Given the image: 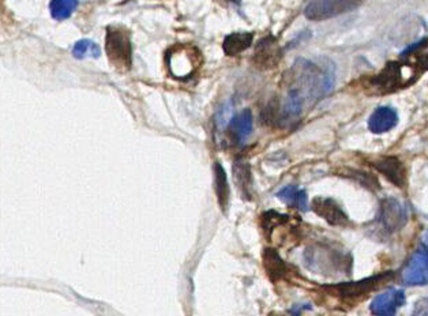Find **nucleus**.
<instances>
[{
	"label": "nucleus",
	"instance_id": "ddd939ff",
	"mask_svg": "<svg viewBox=\"0 0 428 316\" xmlns=\"http://www.w3.org/2000/svg\"><path fill=\"white\" fill-rule=\"evenodd\" d=\"M399 123L396 109L390 107H379L368 119V130L374 134H385L393 130Z\"/></svg>",
	"mask_w": 428,
	"mask_h": 316
},
{
	"label": "nucleus",
	"instance_id": "1a4fd4ad",
	"mask_svg": "<svg viewBox=\"0 0 428 316\" xmlns=\"http://www.w3.org/2000/svg\"><path fill=\"white\" fill-rule=\"evenodd\" d=\"M281 48L278 47L277 41L275 37L269 36L259 41L254 53V63L258 69L268 70L276 67L281 59Z\"/></svg>",
	"mask_w": 428,
	"mask_h": 316
},
{
	"label": "nucleus",
	"instance_id": "a211bd4d",
	"mask_svg": "<svg viewBox=\"0 0 428 316\" xmlns=\"http://www.w3.org/2000/svg\"><path fill=\"white\" fill-rule=\"evenodd\" d=\"M278 199L285 202L288 206L296 207L301 212L308 210V198L304 190H299L295 186H288L277 193Z\"/></svg>",
	"mask_w": 428,
	"mask_h": 316
},
{
	"label": "nucleus",
	"instance_id": "2eb2a0df",
	"mask_svg": "<svg viewBox=\"0 0 428 316\" xmlns=\"http://www.w3.org/2000/svg\"><path fill=\"white\" fill-rule=\"evenodd\" d=\"M263 266L270 277V280L277 281L281 278H285L288 273V266L285 262L281 259L277 251L273 248H266L263 252Z\"/></svg>",
	"mask_w": 428,
	"mask_h": 316
},
{
	"label": "nucleus",
	"instance_id": "5701e85b",
	"mask_svg": "<svg viewBox=\"0 0 428 316\" xmlns=\"http://www.w3.org/2000/svg\"><path fill=\"white\" fill-rule=\"evenodd\" d=\"M348 176L354 179L356 181H360L363 186H366V187L370 188V190H374V191H375V190H378L379 188L378 180H377L374 176L368 174V173L348 170Z\"/></svg>",
	"mask_w": 428,
	"mask_h": 316
},
{
	"label": "nucleus",
	"instance_id": "4468645a",
	"mask_svg": "<svg viewBox=\"0 0 428 316\" xmlns=\"http://www.w3.org/2000/svg\"><path fill=\"white\" fill-rule=\"evenodd\" d=\"M228 132L235 142H244L252 132V114L250 109L235 115L228 124Z\"/></svg>",
	"mask_w": 428,
	"mask_h": 316
},
{
	"label": "nucleus",
	"instance_id": "f3484780",
	"mask_svg": "<svg viewBox=\"0 0 428 316\" xmlns=\"http://www.w3.org/2000/svg\"><path fill=\"white\" fill-rule=\"evenodd\" d=\"M233 177L242 196L251 199L252 174L250 165L246 161H236L233 165Z\"/></svg>",
	"mask_w": 428,
	"mask_h": 316
},
{
	"label": "nucleus",
	"instance_id": "f257e3e1",
	"mask_svg": "<svg viewBox=\"0 0 428 316\" xmlns=\"http://www.w3.org/2000/svg\"><path fill=\"white\" fill-rule=\"evenodd\" d=\"M336 83V67L329 59H298L289 71V89L298 92L304 102L326 97Z\"/></svg>",
	"mask_w": 428,
	"mask_h": 316
},
{
	"label": "nucleus",
	"instance_id": "b1692460",
	"mask_svg": "<svg viewBox=\"0 0 428 316\" xmlns=\"http://www.w3.org/2000/svg\"><path fill=\"white\" fill-rule=\"evenodd\" d=\"M413 315H428V298H420L415 304Z\"/></svg>",
	"mask_w": 428,
	"mask_h": 316
},
{
	"label": "nucleus",
	"instance_id": "20e7f679",
	"mask_svg": "<svg viewBox=\"0 0 428 316\" xmlns=\"http://www.w3.org/2000/svg\"><path fill=\"white\" fill-rule=\"evenodd\" d=\"M364 0H310L304 10V15L310 21H326L330 18L350 13Z\"/></svg>",
	"mask_w": 428,
	"mask_h": 316
},
{
	"label": "nucleus",
	"instance_id": "393cba45",
	"mask_svg": "<svg viewBox=\"0 0 428 316\" xmlns=\"http://www.w3.org/2000/svg\"><path fill=\"white\" fill-rule=\"evenodd\" d=\"M428 44V39H423V40H420V41H417L416 44H413V46H410V47H408V48L405 49L403 52V56H406V55H410V53H413V52H416L417 49L424 48Z\"/></svg>",
	"mask_w": 428,
	"mask_h": 316
},
{
	"label": "nucleus",
	"instance_id": "39448f33",
	"mask_svg": "<svg viewBox=\"0 0 428 316\" xmlns=\"http://www.w3.org/2000/svg\"><path fill=\"white\" fill-rule=\"evenodd\" d=\"M405 287H422L428 284V244L416 249L401 271Z\"/></svg>",
	"mask_w": 428,
	"mask_h": 316
},
{
	"label": "nucleus",
	"instance_id": "0eeeda50",
	"mask_svg": "<svg viewBox=\"0 0 428 316\" xmlns=\"http://www.w3.org/2000/svg\"><path fill=\"white\" fill-rule=\"evenodd\" d=\"M390 277H393V273H383L375 277L364 278L361 281H354V282H344L338 284L334 287H328L329 291L334 294H338L343 298H356L363 294L373 292L382 285L383 282L389 281Z\"/></svg>",
	"mask_w": 428,
	"mask_h": 316
},
{
	"label": "nucleus",
	"instance_id": "4be33fe9",
	"mask_svg": "<svg viewBox=\"0 0 428 316\" xmlns=\"http://www.w3.org/2000/svg\"><path fill=\"white\" fill-rule=\"evenodd\" d=\"M288 219H289L288 216L279 214L277 212H266L262 216V228L266 232V235H272L277 226L287 224Z\"/></svg>",
	"mask_w": 428,
	"mask_h": 316
},
{
	"label": "nucleus",
	"instance_id": "dca6fc26",
	"mask_svg": "<svg viewBox=\"0 0 428 316\" xmlns=\"http://www.w3.org/2000/svg\"><path fill=\"white\" fill-rule=\"evenodd\" d=\"M254 40V34L249 32H240V33H232L226 37L223 43V49L227 56H236L242 53L243 50L250 48Z\"/></svg>",
	"mask_w": 428,
	"mask_h": 316
},
{
	"label": "nucleus",
	"instance_id": "aec40b11",
	"mask_svg": "<svg viewBox=\"0 0 428 316\" xmlns=\"http://www.w3.org/2000/svg\"><path fill=\"white\" fill-rule=\"evenodd\" d=\"M78 7V0H52L50 4V15L56 21H64L71 17Z\"/></svg>",
	"mask_w": 428,
	"mask_h": 316
},
{
	"label": "nucleus",
	"instance_id": "7ed1b4c3",
	"mask_svg": "<svg viewBox=\"0 0 428 316\" xmlns=\"http://www.w3.org/2000/svg\"><path fill=\"white\" fill-rule=\"evenodd\" d=\"M165 60L174 78L188 79L201 66V52L190 46H177L167 52Z\"/></svg>",
	"mask_w": 428,
	"mask_h": 316
},
{
	"label": "nucleus",
	"instance_id": "9d476101",
	"mask_svg": "<svg viewBox=\"0 0 428 316\" xmlns=\"http://www.w3.org/2000/svg\"><path fill=\"white\" fill-rule=\"evenodd\" d=\"M405 304V293L400 289H389L386 292L378 294L371 305L370 310L374 315L392 316L397 312Z\"/></svg>",
	"mask_w": 428,
	"mask_h": 316
},
{
	"label": "nucleus",
	"instance_id": "f8f14e48",
	"mask_svg": "<svg viewBox=\"0 0 428 316\" xmlns=\"http://www.w3.org/2000/svg\"><path fill=\"white\" fill-rule=\"evenodd\" d=\"M401 64L399 62H390L379 75L371 79V83L380 93H389L396 90L401 85Z\"/></svg>",
	"mask_w": 428,
	"mask_h": 316
},
{
	"label": "nucleus",
	"instance_id": "6ab92c4d",
	"mask_svg": "<svg viewBox=\"0 0 428 316\" xmlns=\"http://www.w3.org/2000/svg\"><path fill=\"white\" fill-rule=\"evenodd\" d=\"M214 187L216 194L219 198V203L221 209L226 212L229 202V186H228L227 173L221 164H214Z\"/></svg>",
	"mask_w": 428,
	"mask_h": 316
},
{
	"label": "nucleus",
	"instance_id": "9b49d317",
	"mask_svg": "<svg viewBox=\"0 0 428 316\" xmlns=\"http://www.w3.org/2000/svg\"><path fill=\"white\" fill-rule=\"evenodd\" d=\"M371 165L379 170L394 186L403 188L408 181L406 168L397 157H379Z\"/></svg>",
	"mask_w": 428,
	"mask_h": 316
},
{
	"label": "nucleus",
	"instance_id": "6e6552de",
	"mask_svg": "<svg viewBox=\"0 0 428 316\" xmlns=\"http://www.w3.org/2000/svg\"><path fill=\"white\" fill-rule=\"evenodd\" d=\"M312 210L333 226H347L350 219L341 206L329 198H315L312 200Z\"/></svg>",
	"mask_w": 428,
	"mask_h": 316
},
{
	"label": "nucleus",
	"instance_id": "f03ea898",
	"mask_svg": "<svg viewBox=\"0 0 428 316\" xmlns=\"http://www.w3.org/2000/svg\"><path fill=\"white\" fill-rule=\"evenodd\" d=\"M105 49L109 63L119 71L126 73L132 67V43L126 27L108 26Z\"/></svg>",
	"mask_w": 428,
	"mask_h": 316
},
{
	"label": "nucleus",
	"instance_id": "a878e982",
	"mask_svg": "<svg viewBox=\"0 0 428 316\" xmlns=\"http://www.w3.org/2000/svg\"><path fill=\"white\" fill-rule=\"evenodd\" d=\"M424 244H428V232L426 233V236H424Z\"/></svg>",
	"mask_w": 428,
	"mask_h": 316
},
{
	"label": "nucleus",
	"instance_id": "423d86ee",
	"mask_svg": "<svg viewBox=\"0 0 428 316\" xmlns=\"http://www.w3.org/2000/svg\"><path fill=\"white\" fill-rule=\"evenodd\" d=\"M377 221L382 231H385L387 235H393L405 226L408 214L403 205L397 199L386 198L380 202Z\"/></svg>",
	"mask_w": 428,
	"mask_h": 316
},
{
	"label": "nucleus",
	"instance_id": "412c9836",
	"mask_svg": "<svg viewBox=\"0 0 428 316\" xmlns=\"http://www.w3.org/2000/svg\"><path fill=\"white\" fill-rule=\"evenodd\" d=\"M73 56L76 59H85V57H93L99 59L101 56V48L92 40H79L73 48Z\"/></svg>",
	"mask_w": 428,
	"mask_h": 316
}]
</instances>
